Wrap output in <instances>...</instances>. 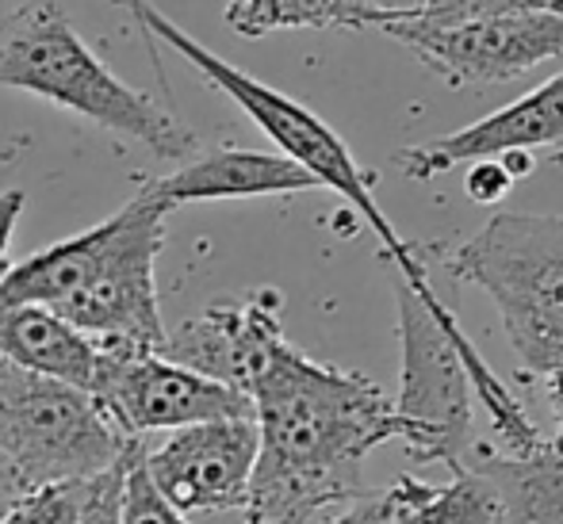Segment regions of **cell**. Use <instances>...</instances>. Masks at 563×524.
<instances>
[{"mask_svg": "<svg viewBox=\"0 0 563 524\" xmlns=\"http://www.w3.org/2000/svg\"><path fill=\"white\" fill-rule=\"evenodd\" d=\"M253 464H257V425L253 417L208 421L177 428L162 448H142V471L157 494L180 513L245 510Z\"/></svg>", "mask_w": 563, "mask_h": 524, "instance_id": "30bf717a", "label": "cell"}, {"mask_svg": "<svg viewBox=\"0 0 563 524\" xmlns=\"http://www.w3.org/2000/svg\"><path fill=\"white\" fill-rule=\"evenodd\" d=\"M464 464L495 487L503 524H563V436H541L526 456L472 448Z\"/></svg>", "mask_w": 563, "mask_h": 524, "instance_id": "9a60e30c", "label": "cell"}, {"mask_svg": "<svg viewBox=\"0 0 563 524\" xmlns=\"http://www.w3.org/2000/svg\"><path fill=\"white\" fill-rule=\"evenodd\" d=\"M119 524H192L180 510H173L150 475L142 471V451H134L123 467V490H119Z\"/></svg>", "mask_w": 563, "mask_h": 524, "instance_id": "ac0fdd59", "label": "cell"}, {"mask_svg": "<svg viewBox=\"0 0 563 524\" xmlns=\"http://www.w3.org/2000/svg\"><path fill=\"white\" fill-rule=\"evenodd\" d=\"M514 188V177L506 172V165L498 157H483V161L467 165V177H464V192L472 203H498L506 200Z\"/></svg>", "mask_w": 563, "mask_h": 524, "instance_id": "ffe728a7", "label": "cell"}, {"mask_svg": "<svg viewBox=\"0 0 563 524\" xmlns=\"http://www.w3.org/2000/svg\"><path fill=\"white\" fill-rule=\"evenodd\" d=\"M123 467L126 464H119L115 471L100 475V479L92 482V494H89V502H85L77 524H119V490H123Z\"/></svg>", "mask_w": 563, "mask_h": 524, "instance_id": "44dd1931", "label": "cell"}, {"mask_svg": "<svg viewBox=\"0 0 563 524\" xmlns=\"http://www.w3.org/2000/svg\"><path fill=\"white\" fill-rule=\"evenodd\" d=\"M338 27H379L387 20H407L426 8V0H334Z\"/></svg>", "mask_w": 563, "mask_h": 524, "instance_id": "d6986e66", "label": "cell"}, {"mask_svg": "<svg viewBox=\"0 0 563 524\" xmlns=\"http://www.w3.org/2000/svg\"><path fill=\"white\" fill-rule=\"evenodd\" d=\"M460 4H464V0H426V8L418 15H426V20H445Z\"/></svg>", "mask_w": 563, "mask_h": 524, "instance_id": "d4e9b609", "label": "cell"}, {"mask_svg": "<svg viewBox=\"0 0 563 524\" xmlns=\"http://www.w3.org/2000/svg\"><path fill=\"white\" fill-rule=\"evenodd\" d=\"M92 482H54V487L27 490L0 524H77L85 502L92 494Z\"/></svg>", "mask_w": 563, "mask_h": 524, "instance_id": "e0dca14e", "label": "cell"}, {"mask_svg": "<svg viewBox=\"0 0 563 524\" xmlns=\"http://www.w3.org/2000/svg\"><path fill=\"white\" fill-rule=\"evenodd\" d=\"M441 260L495 299L529 379L563 353V214L503 211Z\"/></svg>", "mask_w": 563, "mask_h": 524, "instance_id": "5b68a950", "label": "cell"}, {"mask_svg": "<svg viewBox=\"0 0 563 524\" xmlns=\"http://www.w3.org/2000/svg\"><path fill=\"white\" fill-rule=\"evenodd\" d=\"M23 494H27V490H23V482L15 479L12 467H8L4 459H0V521H4V513L12 510V505L20 502Z\"/></svg>", "mask_w": 563, "mask_h": 524, "instance_id": "cb8c5ba5", "label": "cell"}, {"mask_svg": "<svg viewBox=\"0 0 563 524\" xmlns=\"http://www.w3.org/2000/svg\"><path fill=\"white\" fill-rule=\"evenodd\" d=\"M0 85L51 100L165 161L200 154L192 126L154 97L119 81L77 35L58 0H27L0 20Z\"/></svg>", "mask_w": 563, "mask_h": 524, "instance_id": "3957f363", "label": "cell"}, {"mask_svg": "<svg viewBox=\"0 0 563 524\" xmlns=\"http://www.w3.org/2000/svg\"><path fill=\"white\" fill-rule=\"evenodd\" d=\"M537 379H541L544 394H549L552 417H556V436H563V353H560L556 360H552L549 368H544Z\"/></svg>", "mask_w": 563, "mask_h": 524, "instance_id": "603a6c76", "label": "cell"}, {"mask_svg": "<svg viewBox=\"0 0 563 524\" xmlns=\"http://www.w3.org/2000/svg\"><path fill=\"white\" fill-rule=\"evenodd\" d=\"M284 299L276 291H253L245 299H219L203 314L188 317L180 330L165 337L162 356L203 379L245 394L250 379L265 364L268 348L284 337L280 330Z\"/></svg>", "mask_w": 563, "mask_h": 524, "instance_id": "8fae6325", "label": "cell"}, {"mask_svg": "<svg viewBox=\"0 0 563 524\" xmlns=\"http://www.w3.org/2000/svg\"><path fill=\"white\" fill-rule=\"evenodd\" d=\"M0 360L89 394L100 371V345L46 306H4L0 311Z\"/></svg>", "mask_w": 563, "mask_h": 524, "instance_id": "5bb4252c", "label": "cell"}, {"mask_svg": "<svg viewBox=\"0 0 563 524\" xmlns=\"http://www.w3.org/2000/svg\"><path fill=\"white\" fill-rule=\"evenodd\" d=\"M92 399L126 441H142L162 428L208 425V421L253 417V402L230 387L203 379L162 353H108L100 348V371Z\"/></svg>", "mask_w": 563, "mask_h": 524, "instance_id": "9c48e42d", "label": "cell"}, {"mask_svg": "<svg viewBox=\"0 0 563 524\" xmlns=\"http://www.w3.org/2000/svg\"><path fill=\"white\" fill-rule=\"evenodd\" d=\"M245 399L257 425L245 524H327L330 510L372 494L364 459L395 441L391 399L372 379L311 360L280 337Z\"/></svg>", "mask_w": 563, "mask_h": 524, "instance_id": "6da1fadb", "label": "cell"}, {"mask_svg": "<svg viewBox=\"0 0 563 524\" xmlns=\"http://www.w3.org/2000/svg\"><path fill=\"white\" fill-rule=\"evenodd\" d=\"M223 15L227 27L245 38L299 27H338L334 0H227Z\"/></svg>", "mask_w": 563, "mask_h": 524, "instance_id": "2e32d148", "label": "cell"}, {"mask_svg": "<svg viewBox=\"0 0 563 524\" xmlns=\"http://www.w3.org/2000/svg\"><path fill=\"white\" fill-rule=\"evenodd\" d=\"M23 203H27V196L23 192H0V268H4L8 245H12V234H15V222H20V214H23Z\"/></svg>", "mask_w": 563, "mask_h": 524, "instance_id": "7402d4cb", "label": "cell"}, {"mask_svg": "<svg viewBox=\"0 0 563 524\" xmlns=\"http://www.w3.org/2000/svg\"><path fill=\"white\" fill-rule=\"evenodd\" d=\"M165 222L169 208L146 188L100 222L97 257L89 260L81 283L54 306V314L108 353H162L169 337L157 306Z\"/></svg>", "mask_w": 563, "mask_h": 524, "instance_id": "52a82bcc", "label": "cell"}, {"mask_svg": "<svg viewBox=\"0 0 563 524\" xmlns=\"http://www.w3.org/2000/svg\"><path fill=\"white\" fill-rule=\"evenodd\" d=\"M556 142H563V74L549 77L514 104L490 111L460 131L399 149V169L410 180H433L449 172L452 165H472L503 154H529V149L556 146Z\"/></svg>", "mask_w": 563, "mask_h": 524, "instance_id": "7c38bea8", "label": "cell"}, {"mask_svg": "<svg viewBox=\"0 0 563 524\" xmlns=\"http://www.w3.org/2000/svg\"><path fill=\"white\" fill-rule=\"evenodd\" d=\"M139 448L92 394L0 360V459L23 490L100 479Z\"/></svg>", "mask_w": 563, "mask_h": 524, "instance_id": "8992f818", "label": "cell"}, {"mask_svg": "<svg viewBox=\"0 0 563 524\" xmlns=\"http://www.w3.org/2000/svg\"><path fill=\"white\" fill-rule=\"evenodd\" d=\"M376 31L407 46L452 89L498 85L533 66L563 58V12H503L472 20H387Z\"/></svg>", "mask_w": 563, "mask_h": 524, "instance_id": "ba28073f", "label": "cell"}, {"mask_svg": "<svg viewBox=\"0 0 563 524\" xmlns=\"http://www.w3.org/2000/svg\"><path fill=\"white\" fill-rule=\"evenodd\" d=\"M399 299L402 371L391 402L395 441L410 448L418 464H445L456 471L475 448V394L487 410L506 456H526L541 444V428L529 421L510 387L490 371L483 353L460 330L456 314L430 283H395Z\"/></svg>", "mask_w": 563, "mask_h": 524, "instance_id": "7a4b0ae2", "label": "cell"}, {"mask_svg": "<svg viewBox=\"0 0 563 524\" xmlns=\"http://www.w3.org/2000/svg\"><path fill=\"white\" fill-rule=\"evenodd\" d=\"M319 180L280 154H261L242 146H216L208 154H192L177 172L146 185V192L165 208L211 200H253V196H291L311 192Z\"/></svg>", "mask_w": 563, "mask_h": 524, "instance_id": "4fadbf2b", "label": "cell"}, {"mask_svg": "<svg viewBox=\"0 0 563 524\" xmlns=\"http://www.w3.org/2000/svg\"><path fill=\"white\" fill-rule=\"evenodd\" d=\"M115 4L123 8V12L134 20V27L142 31V43L150 46V54H154V38L169 46V51H177L203 81L216 85L219 92H227V97L234 100V104L242 108L245 115L276 142V146H280V157H288V161H296L299 169H307L314 180H319V188L338 192L349 208L361 214V219L372 226V234L379 237V245H384L387 260L395 265L399 280H407L410 288L430 283L418 249L410 242H402L399 230H395L391 222H387V214L379 211L376 196H372V180L364 177L353 149L345 146V138H341L327 119H319L311 108L299 104V100L284 97V92L273 89V85L250 77L245 69L230 66V62H223L219 54H211L208 46L196 43L185 27H177L169 15L157 12L150 0H115Z\"/></svg>", "mask_w": 563, "mask_h": 524, "instance_id": "277c9868", "label": "cell"}]
</instances>
